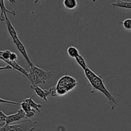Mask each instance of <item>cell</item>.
Listing matches in <instances>:
<instances>
[{
    "label": "cell",
    "mask_w": 131,
    "mask_h": 131,
    "mask_svg": "<svg viewBox=\"0 0 131 131\" xmlns=\"http://www.w3.org/2000/svg\"><path fill=\"white\" fill-rule=\"evenodd\" d=\"M84 72L86 78H87L90 84H91L93 89V90L91 92H93L95 90H97L104 95L108 99L110 104L111 105V109L113 110L115 106L118 105V101L111 94V92L107 89L103 81H102V78L100 75H97L89 67L85 69L84 70Z\"/></svg>",
    "instance_id": "1"
},
{
    "label": "cell",
    "mask_w": 131,
    "mask_h": 131,
    "mask_svg": "<svg viewBox=\"0 0 131 131\" xmlns=\"http://www.w3.org/2000/svg\"><path fill=\"white\" fill-rule=\"evenodd\" d=\"M77 85L78 82L75 78L65 74L60 78L56 85L54 86L56 88V96L62 97L65 95L70 91L73 90Z\"/></svg>",
    "instance_id": "2"
},
{
    "label": "cell",
    "mask_w": 131,
    "mask_h": 131,
    "mask_svg": "<svg viewBox=\"0 0 131 131\" xmlns=\"http://www.w3.org/2000/svg\"><path fill=\"white\" fill-rule=\"evenodd\" d=\"M37 124L36 121H31L29 119H25L20 124L15 125H6L0 129V131H33Z\"/></svg>",
    "instance_id": "3"
},
{
    "label": "cell",
    "mask_w": 131,
    "mask_h": 131,
    "mask_svg": "<svg viewBox=\"0 0 131 131\" xmlns=\"http://www.w3.org/2000/svg\"><path fill=\"white\" fill-rule=\"evenodd\" d=\"M29 68L37 75V76L43 82V84L46 83V81L52 78V74L51 71L43 70V69L38 67L35 66L34 65L29 67Z\"/></svg>",
    "instance_id": "4"
},
{
    "label": "cell",
    "mask_w": 131,
    "mask_h": 131,
    "mask_svg": "<svg viewBox=\"0 0 131 131\" xmlns=\"http://www.w3.org/2000/svg\"><path fill=\"white\" fill-rule=\"evenodd\" d=\"M25 119H26V113L20 108L16 113L8 115L7 118H6V125H10L12 123L20 121V120L23 121V120H25Z\"/></svg>",
    "instance_id": "5"
},
{
    "label": "cell",
    "mask_w": 131,
    "mask_h": 131,
    "mask_svg": "<svg viewBox=\"0 0 131 131\" xmlns=\"http://www.w3.org/2000/svg\"><path fill=\"white\" fill-rule=\"evenodd\" d=\"M13 42H14V44L16 46L17 48V49L19 50V52H20V54L23 55V56L24 57V58L26 60V62L28 63V64L29 65V66L31 67V65H33V63H32V61H31L30 58H29V56H28V53H27L26 49L24 44L22 43L21 41L19 40V39L15 40H14Z\"/></svg>",
    "instance_id": "6"
},
{
    "label": "cell",
    "mask_w": 131,
    "mask_h": 131,
    "mask_svg": "<svg viewBox=\"0 0 131 131\" xmlns=\"http://www.w3.org/2000/svg\"><path fill=\"white\" fill-rule=\"evenodd\" d=\"M31 89L33 90L35 92L36 94L40 98L42 99L44 101L47 102V96L50 95V92L49 90H43L38 86V85H30Z\"/></svg>",
    "instance_id": "7"
},
{
    "label": "cell",
    "mask_w": 131,
    "mask_h": 131,
    "mask_svg": "<svg viewBox=\"0 0 131 131\" xmlns=\"http://www.w3.org/2000/svg\"><path fill=\"white\" fill-rule=\"evenodd\" d=\"M4 16H5V23H6V28H7L10 37H11L12 38L13 41L17 39H19V37H18V35L17 33L16 30H15L14 26L12 25V23L10 22V19H8V17L6 13L4 14Z\"/></svg>",
    "instance_id": "8"
},
{
    "label": "cell",
    "mask_w": 131,
    "mask_h": 131,
    "mask_svg": "<svg viewBox=\"0 0 131 131\" xmlns=\"http://www.w3.org/2000/svg\"><path fill=\"white\" fill-rule=\"evenodd\" d=\"M5 63L9 65L10 66L12 67L13 69L17 70V71L19 72L22 73L24 75H25L27 78V79H29V72H28V70L25 69L24 68H23V67H21L20 65H19L16 61H11L10 60H6V61H4Z\"/></svg>",
    "instance_id": "9"
},
{
    "label": "cell",
    "mask_w": 131,
    "mask_h": 131,
    "mask_svg": "<svg viewBox=\"0 0 131 131\" xmlns=\"http://www.w3.org/2000/svg\"><path fill=\"white\" fill-rule=\"evenodd\" d=\"M0 8H1V14H0V19H1V21L3 22L4 20H5V17L4 16V14L5 13H9L10 14H12V15H16V12H15V10H8L6 8L5 5V3H4V1L1 0L0 1Z\"/></svg>",
    "instance_id": "10"
},
{
    "label": "cell",
    "mask_w": 131,
    "mask_h": 131,
    "mask_svg": "<svg viewBox=\"0 0 131 131\" xmlns=\"http://www.w3.org/2000/svg\"><path fill=\"white\" fill-rule=\"evenodd\" d=\"M28 72H29L28 80L30 81L31 85H38L39 84H43V82L37 76V75L30 69L28 70Z\"/></svg>",
    "instance_id": "11"
},
{
    "label": "cell",
    "mask_w": 131,
    "mask_h": 131,
    "mask_svg": "<svg viewBox=\"0 0 131 131\" xmlns=\"http://www.w3.org/2000/svg\"><path fill=\"white\" fill-rule=\"evenodd\" d=\"M32 98H33V96H31V97H28V98H26L25 97V98H24L23 101L26 102L27 103L31 106V107L33 110H36L37 112H40V109L42 107V105L40 104L39 103H36V102L32 99Z\"/></svg>",
    "instance_id": "12"
},
{
    "label": "cell",
    "mask_w": 131,
    "mask_h": 131,
    "mask_svg": "<svg viewBox=\"0 0 131 131\" xmlns=\"http://www.w3.org/2000/svg\"><path fill=\"white\" fill-rule=\"evenodd\" d=\"M113 7H119L125 9H131V2H126V1H116V2H114L111 4Z\"/></svg>",
    "instance_id": "13"
},
{
    "label": "cell",
    "mask_w": 131,
    "mask_h": 131,
    "mask_svg": "<svg viewBox=\"0 0 131 131\" xmlns=\"http://www.w3.org/2000/svg\"><path fill=\"white\" fill-rule=\"evenodd\" d=\"M63 6L68 10H74L78 6L76 0H64Z\"/></svg>",
    "instance_id": "14"
},
{
    "label": "cell",
    "mask_w": 131,
    "mask_h": 131,
    "mask_svg": "<svg viewBox=\"0 0 131 131\" xmlns=\"http://www.w3.org/2000/svg\"><path fill=\"white\" fill-rule=\"evenodd\" d=\"M67 52V54L69 55V57L75 59L78 56L80 55L78 49L74 46H70V47H68Z\"/></svg>",
    "instance_id": "15"
},
{
    "label": "cell",
    "mask_w": 131,
    "mask_h": 131,
    "mask_svg": "<svg viewBox=\"0 0 131 131\" xmlns=\"http://www.w3.org/2000/svg\"><path fill=\"white\" fill-rule=\"evenodd\" d=\"M75 60H76L77 63H78V65L82 68L83 70H84L85 69H86L87 68H88V65H87L86 63L85 60L84 59V58L81 56V55H79V56L75 58Z\"/></svg>",
    "instance_id": "16"
},
{
    "label": "cell",
    "mask_w": 131,
    "mask_h": 131,
    "mask_svg": "<svg viewBox=\"0 0 131 131\" xmlns=\"http://www.w3.org/2000/svg\"><path fill=\"white\" fill-rule=\"evenodd\" d=\"M11 52L8 50H5V51H0V58L3 61H6V60H9L10 59Z\"/></svg>",
    "instance_id": "17"
},
{
    "label": "cell",
    "mask_w": 131,
    "mask_h": 131,
    "mask_svg": "<svg viewBox=\"0 0 131 131\" xmlns=\"http://www.w3.org/2000/svg\"><path fill=\"white\" fill-rule=\"evenodd\" d=\"M20 103H21V104H20L21 109L26 113L29 112V111H31L33 110V109L31 107V106L24 101H23V102H20Z\"/></svg>",
    "instance_id": "18"
},
{
    "label": "cell",
    "mask_w": 131,
    "mask_h": 131,
    "mask_svg": "<svg viewBox=\"0 0 131 131\" xmlns=\"http://www.w3.org/2000/svg\"><path fill=\"white\" fill-rule=\"evenodd\" d=\"M123 26L127 30H131V19H126L122 22Z\"/></svg>",
    "instance_id": "19"
},
{
    "label": "cell",
    "mask_w": 131,
    "mask_h": 131,
    "mask_svg": "<svg viewBox=\"0 0 131 131\" xmlns=\"http://www.w3.org/2000/svg\"><path fill=\"white\" fill-rule=\"evenodd\" d=\"M1 103L8 104H13V105H18V106H20V104H21V103H19V102H14V101H8V100H5L2 98H1Z\"/></svg>",
    "instance_id": "20"
},
{
    "label": "cell",
    "mask_w": 131,
    "mask_h": 131,
    "mask_svg": "<svg viewBox=\"0 0 131 131\" xmlns=\"http://www.w3.org/2000/svg\"><path fill=\"white\" fill-rule=\"evenodd\" d=\"M36 113H37V111H36V110H32L31 111H29V112L26 113V119H29V118H33V116L35 115Z\"/></svg>",
    "instance_id": "21"
},
{
    "label": "cell",
    "mask_w": 131,
    "mask_h": 131,
    "mask_svg": "<svg viewBox=\"0 0 131 131\" xmlns=\"http://www.w3.org/2000/svg\"><path fill=\"white\" fill-rule=\"evenodd\" d=\"M0 122H6L8 115H6L2 111H0Z\"/></svg>",
    "instance_id": "22"
},
{
    "label": "cell",
    "mask_w": 131,
    "mask_h": 131,
    "mask_svg": "<svg viewBox=\"0 0 131 131\" xmlns=\"http://www.w3.org/2000/svg\"><path fill=\"white\" fill-rule=\"evenodd\" d=\"M17 58H18L17 54L15 52H12L11 54H10V59H9V60L11 61H15L17 60Z\"/></svg>",
    "instance_id": "23"
},
{
    "label": "cell",
    "mask_w": 131,
    "mask_h": 131,
    "mask_svg": "<svg viewBox=\"0 0 131 131\" xmlns=\"http://www.w3.org/2000/svg\"><path fill=\"white\" fill-rule=\"evenodd\" d=\"M0 69H1V70H11V69H13L12 68L11 66H10L9 65H6V67H1V68H0Z\"/></svg>",
    "instance_id": "24"
}]
</instances>
